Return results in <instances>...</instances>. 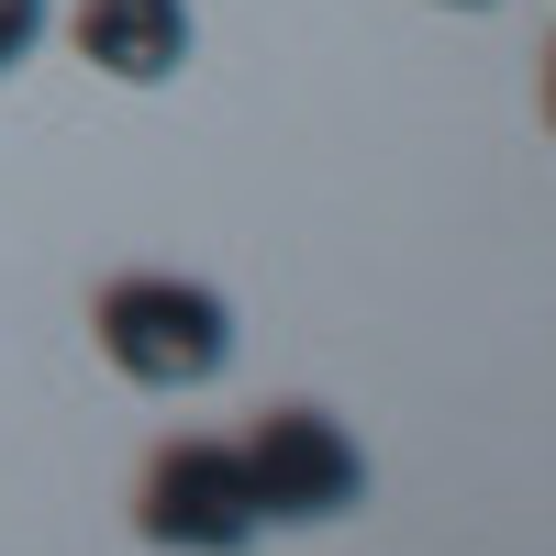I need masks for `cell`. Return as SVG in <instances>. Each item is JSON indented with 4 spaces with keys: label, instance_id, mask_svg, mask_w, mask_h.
<instances>
[{
    "label": "cell",
    "instance_id": "1",
    "mask_svg": "<svg viewBox=\"0 0 556 556\" xmlns=\"http://www.w3.org/2000/svg\"><path fill=\"white\" fill-rule=\"evenodd\" d=\"M89 334H101V356L123 367L134 390H201L223 379V356H235V312H223V290H201V278H112L101 301H89Z\"/></svg>",
    "mask_w": 556,
    "mask_h": 556
},
{
    "label": "cell",
    "instance_id": "2",
    "mask_svg": "<svg viewBox=\"0 0 556 556\" xmlns=\"http://www.w3.org/2000/svg\"><path fill=\"white\" fill-rule=\"evenodd\" d=\"M245 490H256V523H334V513H356L367 501V456H356V434L334 424V412H312V401H278V412H256L245 424Z\"/></svg>",
    "mask_w": 556,
    "mask_h": 556
},
{
    "label": "cell",
    "instance_id": "3",
    "mask_svg": "<svg viewBox=\"0 0 556 556\" xmlns=\"http://www.w3.org/2000/svg\"><path fill=\"white\" fill-rule=\"evenodd\" d=\"M134 534L167 545V556H245L256 523V490H245V456L212 445V434H167L146 456V490H134Z\"/></svg>",
    "mask_w": 556,
    "mask_h": 556
},
{
    "label": "cell",
    "instance_id": "4",
    "mask_svg": "<svg viewBox=\"0 0 556 556\" xmlns=\"http://www.w3.org/2000/svg\"><path fill=\"white\" fill-rule=\"evenodd\" d=\"M67 34H78V56L101 78H123V89H156V78L190 67V0H78Z\"/></svg>",
    "mask_w": 556,
    "mask_h": 556
},
{
    "label": "cell",
    "instance_id": "5",
    "mask_svg": "<svg viewBox=\"0 0 556 556\" xmlns=\"http://www.w3.org/2000/svg\"><path fill=\"white\" fill-rule=\"evenodd\" d=\"M45 45V0H0V67H23Z\"/></svg>",
    "mask_w": 556,
    "mask_h": 556
},
{
    "label": "cell",
    "instance_id": "6",
    "mask_svg": "<svg viewBox=\"0 0 556 556\" xmlns=\"http://www.w3.org/2000/svg\"><path fill=\"white\" fill-rule=\"evenodd\" d=\"M545 123H556V45H545Z\"/></svg>",
    "mask_w": 556,
    "mask_h": 556
},
{
    "label": "cell",
    "instance_id": "7",
    "mask_svg": "<svg viewBox=\"0 0 556 556\" xmlns=\"http://www.w3.org/2000/svg\"><path fill=\"white\" fill-rule=\"evenodd\" d=\"M456 12H490V0H456Z\"/></svg>",
    "mask_w": 556,
    "mask_h": 556
}]
</instances>
